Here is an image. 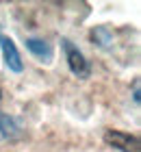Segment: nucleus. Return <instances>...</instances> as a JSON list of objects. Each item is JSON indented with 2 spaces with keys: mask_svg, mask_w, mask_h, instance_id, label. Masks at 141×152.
Here are the masks:
<instances>
[{
  "mask_svg": "<svg viewBox=\"0 0 141 152\" xmlns=\"http://www.w3.org/2000/svg\"><path fill=\"white\" fill-rule=\"evenodd\" d=\"M20 133H22V128H20L15 117H11V115L0 111V141L15 139V137H20Z\"/></svg>",
  "mask_w": 141,
  "mask_h": 152,
  "instance_id": "obj_5",
  "label": "nucleus"
},
{
  "mask_svg": "<svg viewBox=\"0 0 141 152\" xmlns=\"http://www.w3.org/2000/svg\"><path fill=\"white\" fill-rule=\"evenodd\" d=\"M89 37L98 48H104V50L111 48V44H113V33H111L109 26H96V28L89 33Z\"/></svg>",
  "mask_w": 141,
  "mask_h": 152,
  "instance_id": "obj_6",
  "label": "nucleus"
},
{
  "mask_svg": "<svg viewBox=\"0 0 141 152\" xmlns=\"http://www.w3.org/2000/svg\"><path fill=\"white\" fill-rule=\"evenodd\" d=\"M132 100H135V104H139V78L132 80Z\"/></svg>",
  "mask_w": 141,
  "mask_h": 152,
  "instance_id": "obj_7",
  "label": "nucleus"
},
{
  "mask_svg": "<svg viewBox=\"0 0 141 152\" xmlns=\"http://www.w3.org/2000/svg\"><path fill=\"white\" fill-rule=\"evenodd\" d=\"M104 143L119 152H139V137L124 133V130H115V128L104 130Z\"/></svg>",
  "mask_w": 141,
  "mask_h": 152,
  "instance_id": "obj_2",
  "label": "nucleus"
},
{
  "mask_svg": "<svg viewBox=\"0 0 141 152\" xmlns=\"http://www.w3.org/2000/svg\"><path fill=\"white\" fill-rule=\"evenodd\" d=\"M61 46H63V52H65V61H67V67L76 78H89L91 76V65L89 61L85 59V54L78 50V46H74V41H69L63 37L61 39Z\"/></svg>",
  "mask_w": 141,
  "mask_h": 152,
  "instance_id": "obj_1",
  "label": "nucleus"
},
{
  "mask_svg": "<svg viewBox=\"0 0 141 152\" xmlns=\"http://www.w3.org/2000/svg\"><path fill=\"white\" fill-rule=\"evenodd\" d=\"M0 98H2V89H0Z\"/></svg>",
  "mask_w": 141,
  "mask_h": 152,
  "instance_id": "obj_8",
  "label": "nucleus"
},
{
  "mask_svg": "<svg viewBox=\"0 0 141 152\" xmlns=\"http://www.w3.org/2000/svg\"><path fill=\"white\" fill-rule=\"evenodd\" d=\"M26 48H28V52H31L35 59L41 61V63H50L52 57H54L52 46L48 44V41H44V39H37V37H28L26 39Z\"/></svg>",
  "mask_w": 141,
  "mask_h": 152,
  "instance_id": "obj_4",
  "label": "nucleus"
},
{
  "mask_svg": "<svg viewBox=\"0 0 141 152\" xmlns=\"http://www.w3.org/2000/svg\"><path fill=\"white\" fill-rule=\"evenodd\" d=\"M0 50H2V57H4V65L9 67L11 72L20 74L24 70V63H22V57L18 52V46L11 37H0Z\"/></svg>",
  "mask_w": 141,
  "mask_h": 152,
  "instance_id": "obj_3",
  "label": "nucleus"
}]
</instances>
